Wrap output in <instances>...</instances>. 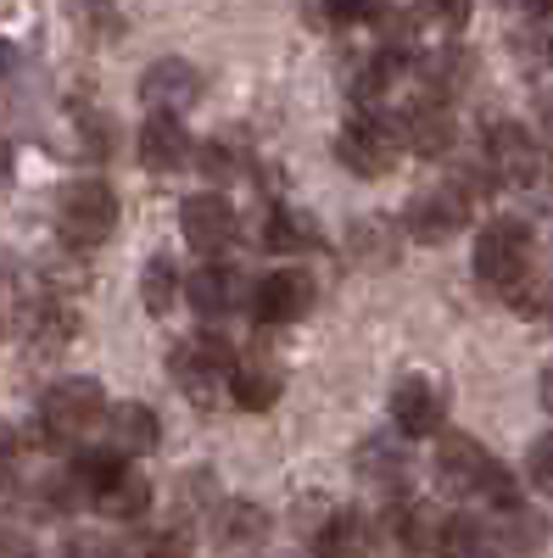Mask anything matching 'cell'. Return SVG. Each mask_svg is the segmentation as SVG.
Wrapping results in <instances>:
<instances>
[{"label": "cell", "mask_w": 553, "mask_h": 558, "mask_svg": "<svg viewBox=\"0 0 553 558\" xmlns=\"http://www.w3.org/2000/svg\"><path fill=\"white\" fill-rule=\"evenodd\" d=\"M476 279L492 296H509L520 313H537L531 286V223L526 218H492L476 241Z\"/></svg>", "instance_id": "cell-1"}, {"label": "cell", "mask_w": 553, "mask_h": 558, "mask_svg": "<svg viewBox=\"0 0 553 558\" xmlns=\"http://www.w3.org/2000/svg\"><path fill=\"white\" fill-rule=\"evenodd\" d=\"M118 229V196L107 179H73L57 196V235L68 252H96Z\"/></svg>", "instance_id": "cell-2"}, {"label": "cell", "mask_w": 553, "mask_h": 558, "mask_svg": "<svg viewBox=\"0 0 553 558\" xmlns=\"http://www.w3.org/2000/svg\"><path fill=\"white\" fill-rule=\"evenodd\" d=\"M229 368H236V352L218 336H196V341H179L168 352V375L179 391H191V402H218V391H229Z\"/></svg>", "instance_id": "cell-3"}, {"label": "cell", "mask_w": 553, "mask_h": 558, "mask_svg": "<svg viewBox=\"0 0 553 558\" xmlns=\"http://www.w3.org/2000/svg\"><path fill=\"white\" fill-rule=\"evenodd\" d=\"M101 413H107V391H101V380H84V375L57 380L39 397V425L51 430V441H73L84 430H96Z\"/></svg>", "instance_id": "cell-4"}, {"label": "cell", "mask_w": 553, "mask_h": 558, "mask_svg": "<svg viewBox=\"0 0 553 558\" xmlns=\"http://www.w3.org/2000/svg\"><path fill=\"white\" fill-rule=\"evenodd\" d=\"M542 140L526 129V123H515V118H492L486 123V168L503 179V184H537L542 179Z\"/></svg>", "instance_id": "cell-5"}, {"label": "cell", "mask_w": 553, "mask_h": 558, "mask_svg": "<svg viewBox=\"0 0 553 558\" xmlns=\"http://www.w3.org/2000/svg\"><path fill=\"white\" fill-rule=\"evenodd\" d=\"M465 223H470V196L458 191L453 179L447 184H431V191H420V196L402 207V229H408L413 241H425V246L453 241Z\"/></svg>", "instance_id": "cell-6"}, {"label": "cell", "mask_w": 553, "mask_h": 558, "mask_svg": "<svg viewBox=\"0 0 553 558\" xmlns=\"http://www.w3.org/2000/svg\"><path fill=\"white\" fill-rule=\"evenodd\" d=\"M336 162L358 179H386L392 162H397V134L381 118H352L336 134Z\"/></svg>", "instance_id": "cell-7"}, {"label": "cell", "mask_w": 553, "mask_h": 558, "mask_svg": "<svg viewBox=\"0 0 553 558\" xmlns=\"http://www.w3.org/2000/svg\"><path fill=\"white\" fill-rule=\"evenodd\" d=\"M392 418L408 441L413 436H442L447 430V391L431 375H402L397 391H392Z\"/></svg>", "instance_id": "cell-8"}, {"label": "cell", "mask_w": 553, "mask_h": 558, "mask_svg": "<svg viewBox=\"0 0 553 558\" xmlns=\"http://www.w3.org/2000/svg\"><path fill=\"white\" fill-rule=\"evenodd\" d=\"M492 452L476 441V436H442L436 441V481H442V492H453V497H481V486H486V475H492Z\"/></svg>", "instance_id": "cell-9"}, {"label": "cell", "mask_w": 553, "mask_h": 558, "mask_svg": "<svg viewBox=\"0 0 553 558\" xmlns=\"http://www.w3.org/2000/svg\"><path fill=\"white\" fill-rule=\"evenodd\" d=\"M313 307V279L302 268H274L252 286V313L257 324H297Z\"/></svg>", "instance_id": "cell-10"}, {"label": "cell", "mask_w": 553, "mask_h": 558, "mask_svg": "<svg viewBox=\"0 0 553 558\" xmlns=\"http://www.w3.org/2000/svg\"><path fill=\"white\" fill-rule=\"evenodd\" d=\"M196 96H202V73L184 57H163L141 73V101L152 112H184V107H196Z\"/></svg>", "instance_id": "cell-11"}, {"label": "cell", "mask_w": 553, "mask_h": 558, "mask_svg": "<svg viewBox=\"0 0 553 558\" xmlns=\"http://www.w3.org/2000/svg\"><path fill=\"white\" fill-rule=\"evenodd\" d=\"M179 235L191 241L196 252H224L229 246V235H236V213H229V202L224 196H184V207H179Z\"/></svg>", "instance_id": "cell-12"}, {"label": "cell", "mask_w": 553, "mask_h": 558, "mask_svg": "<svg viewBox=\"0 0 553 558\" xmlns=\"http://www.w3.org/2000/svg\"><path fill=\"white\" fill-rule=\"evenodd\" d=\"M447 531H453V514L442 502H397L392 508V536L413 553H447Z\"/></svg>", "instance_id": "cell-13"}, {"label": "cell", "mask_w": 553, "mask_h": 558, "mask_svg": "<svg viewBox=\"0 0 553 558\" xmlns=\"http://www.w3.org/2000/svg\"><path fill=\"white\" fill-rule=\"evenodd\" d=\"M179 291H184V302H191L202 318H224V313L241 307V274L224 268V263H207L191 279H179Z\"/></svg>", "instance_id": "cell-14"}, {"label": "cell", "mask_w": 553, "mask_h": 558, "mask_svg": "<svg viewBox=\"0 0 553 558\" xmlns=\"http://www.w3.org/2000/svg\"><path fill=\"white\" fill-rule=\"evenodd\" d=\"M358 475L375 481L386 497H402L408 492V447L397 436H363V447L352 452Z\"/></svg>", "instance_id": "cell-15"}, {"label": "cell", "mask_w": 553, "mask_h": 558, "mask_svg": "<svg viewBox=\"0 0 553 558\" xmlns=\"http://www.w3.org/2000/svg\"><path fill=\"white\" fill-rule=\"evenodd\" d=\"M107 418V447H118L123 458H141V452H152L157 441H163V418H157V408H146V402H118V408H107L101 413Z\"/></svg>", "instance_id": "cell-16"}, {"label": "cell", "mask_w": 553, "mask_h": 558, "mask_svg": "<svg viewBox=\"0 0 553 558\" xmlns=\"http://www.w3.org/2000/svg\"><path fill=\"white\" fill-rule=\"evenodd\" d=\"M453 140H458V123L442 101H425V107H413L402 118V134H397V146H408L413 157H447L453 151Z\"/></svg>", "instance_id": "cell-17"}, {"label": "cell", "mask_w": 553, "mask_h": 558, "mask_svg": "<svg viewBox=\"0 0 553 558\" xmlns=\"http://www.w3.org/2000/svg\"><path fill=\"white\" fill-rule=\"evenodd\" d=\"M184 157H191V134H184V123L173 112H152L141 123V162L152 173H173V168H184Z\"/></svg>", "instance_id": "cell-18"}, {"label": "cell", "mask_w": 553, "mask_h": 558, "mask_svg": "<svg viewBox=\"0 0 553 558\" xmlns=\"http://www.w3.org/2000/svg\"><path fill=\"white\" fill-rule=\"evenodd\" d=\"M89 497H96V508H101V514H112V520H141L146 508H152L146 475H134L129 463H118L101 486H89Z\"/></svg>", "instance_id": "cell-19"}, {"label": "cell", "mask_w": 553, "mask_h": 558, "mask_svg": "<svg viewBox=\"0 0 553 558\" xmlns=\"http://www.w3.org/2000/svg\"><path fill=\"white\" fill-rule=\"evenodd\" d=\"M397 246H402V223L392 218H352L347 229V252L358 268H392Z\"/></svg>", "instance_id": "cell-20"}, {"label": "cell", "mask_w": 553, "mask_h": 558, "mask_svg": "<svg viewBox=\"0 0 553 558\" xmlns=\"http://www.w3.org/2000/svg\"><path fill=\"white\" fill-rule=\"evenodd\" d=\"M213 536H218V547H257L263 536H268V514L257 502H218L213 508Z\"/></svg>", "instance_id": "cell-21"}, {"label": "cell", "mask_w": 553, "mask_h": 558, "mask_svg": "<svg viewBox=\"0 0 553 558\" xmlns=\"http://www.w3.org/2000/svg\"><path fill=\"white\" fill-rule=\"evenodd\" d=\"M280 391H286V380H280V368H274V363H236V368H229V397H236L247 413L274 408Z\"/></svg>", "instance_id": "cell-22"}, {"label": "cell", "mask_w": 553, "mask_h": 558, "mask_svg": "<svg viewBox=\"0 0 553 558\" xmlns=\"http://www.w3.org/2000/svg\"><path fill=\"white\" fill-rule=\"evenodd\" d=\"M68 23L89 45H112L123 34V12L112 7V0H68Z\"/></svg>", "instance_id": "cell-23"}, {"label": "cell", "mask_w": 553, "mask_h": 558, "mask_svg": "<svg viewBox=\"0 0 553 558\" xmlns=\"http://www.w3.org/2000/svg\"><path fill=\"white\" fill-rule=\"evenodd\" d=\"M318 547L325 553H369L375 547V531H369L363 508H336L330 525H318Z\"/></svg>", "instance_id": "cell-24"}, {"label": "cell", "mask_w": 553, "mask_h": 558, "mask_svg": "<svg viewBox=\"0 0 553 558\" xmlns=\"http://www.w3.org/2000/svg\"><path fill=\"white\" fill-rule=\"evenodd\" d=\"M141 302H146V313H157V318L179 302V268H173L168 252H152V263H146V274H141Z\"/></svg>", "instance_id": "cell-25"}, {"label": "cell", "mask_w": 553, "mask_h": 558, "mask_svg": "<svg viewBox=\"0 0 553 558\" xmlns=\"http://www.w3.org/2000/svg\"><path fill=\"white\" fill-rule=\"evenodd\" d=\"M425 84H431L436 101H442V96H458V89L470 84V57L453 51V45H447V51H436V57L425 62Z\"/></svg>", "instance_id": "cell-26"}, {"label": "cell", "mask_w": 553, "mask_h": 558, "mask_svg": "<svg viewBox=\"0 0 553 558\" xmlns=\"http://www.w3.org/2000/svg\"><path fill=\"white\" fill-rule=\"evenodd\" d=\"M381 12H386V0H308V17H318V23H336V28L375 23Z\"/></svg>", "instance_id": "cell-27"}, {"label": "cell", "mask_w": 553, "mask_h": 558, "mask_svg": "<svg viewBox=\"0 0 553 558\" xmlns=\"http://www.w3.org/2000/svg\"><path fill=\"white\" fill-rule=\"evenodd\" d=\"M28 336H34V347H45V352H57L68 336H73V313H68V302H39L34 307V318H28Z\"/></svg>", "instance_id": "cell-28"}, {"label": "cell", "mask_w": 553, "mask_h": 558, "mask_svg": "<svg viewBox=\"0 0 553 558\" xmlns=\"http://www.w3.org/2000/svg\"><path fill=\"white\" fill-rule=\"evenodd\" d=\"M263 241H268L274 252H302V246H313L318 235L302 223V213H291V207H274V213H268V223H263Z\"/></svg>", "instance_id": "cell-29"}, {"label": "cell", "mask_w": 553, "mask_h": 558, "mask_svg": "<svg viewBox=\"0 0 553 558\" xmlns=\"http://www.w3.org/2000/svg\"><path fill=\"white\" fill-rule=\"evenodd\" d=\"M202 173L207 179H218V184H229V179H241L247 173V151H241V140H207V151H202Z\"/></svg>", "instance_id": "cell-30"}, {"label": "cell", "mask_w": 553, "mask_h": 558, "mask_svg": "<svg viewBox=\"0 0 553 558\" xmlns=\"http://www.w3.org/2000/svg\"><path fill=\"white\" fill-rule=\"evenodd\" d=\"M526 481H531L537 492H548V497H553V436L531 441V452H526Z\"/></svg>", "instance_id": "cell-31"}, {"label": "cell", "mask_w": 553, "mask_h": 558, "mask_svg": "<svg viewBox=\"0 0 553 558\" xmlns=\"http://www.w3.org/2000/svg\"><path fill=\"white\" fill-rule=\"evenodd\" d=\"M425 12H431V17H442L447 28H465V17H470V0H425Z\"/></svg>", "instance_id": "cell-32"}, {"label": "cell", "mask_w": 553, "mask_h": 558, "mask_svg": "<svg viewBox=\"0 0 553 558\" xmlns=\"http://www.w3.org/2000/svg\"><path fill=\"white\" fill-rule=\"evenodd\" d=\"M112 146V129H107V118H84V151L89 157H101Z\"/></svg>", "instance_id": "cell-33"}, {"label": "cell", "mask_w": 553, "mask_h": 558, "mask_svg": "<svg viewBox=\"0 0 553 558\" xmlns=\"http://www.w3.org/2000/svg\"><path fill=\"white\" fill-rule=\"evenodd\" d=\"M12 452H17V430L7 425V418H0V463H7Z\"/></svg>", "instance_id": "cell-34"}, {"label": "cell", "mask_w": 553, "mask_h": 558, "mask_svg": "<svg viewBox=\"0 0 553 558\" xmlns=\"http://www.w3.org/2000/svg\"><path fill=\"white\" fill-rule=\"evenodd\" d=\"M537 397H542V408L553 413V368H542V380H537Z\"/></svg>", "instance_id": "cell-35"}, {"label": "cell", "mask_w": 553, "mask_h": 558, "mask_svg": "<svg viewBox=\"0 0 553 558\" xmlns=\"http://www.w3.org/2000/svg\"><path fill=\"white\" fill-rule=\"evenodd\" d=\"M12 184V151H7V140H0V191Z\"/></svg>", "instance_id": "cell-36"}, {"label": "cell", "mask_w": 553, "mask_h": 558, "mask_svg": "<svg viewBox=\"0 0 553 558\" xmlns=\"http://www.w3.org/2000/svg\"><path fill=\"white\" fill-rule=\"evenodd\" d=\"M520 12H531V17H542V12H553V0H515Z\"/></svg>", "instance_id": "cell-37"}, {"label": "cell", "mask_w": 553, "mask_h": 558, "mask_svg": "<svg viewBox=\"0 0 553 558\" xmlns=\"http://www.w3.org/2000/svg\"><path fill=\"white\" fill-rule=\"evenodd\" d=\"M0 73H7V45H0Z\"/></svg>", "instance_id": "cell-38"}, {"label": "cell", "mask_w": 553, "mask_h": 558, "mask_svg": "<svg viewBox=\"0 0 553 558\" xmlns=\"http://www.w3.org/2000/svg\"><path fill=\"white\" fill-rule=\"evenodd\" d=\"M548 62H553V39H548Z\"/></svg>", "instance_id": "cell-39"}, {"label": "cell", "mask_w": 553, "mask_h": 558, "mask_svg": "<svg viewBox=\"0 0 553 558\" xmlns=\"http://www.w3.org/2000/svg\"><path fill=\"white\" fill-rule=\"evenodd\" d=\"M548 229H553V213H548Z\"/></svg>", "instance_id": "cell-40"}]
</instances>
